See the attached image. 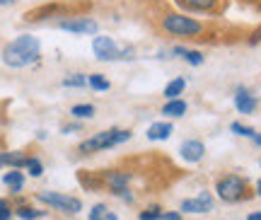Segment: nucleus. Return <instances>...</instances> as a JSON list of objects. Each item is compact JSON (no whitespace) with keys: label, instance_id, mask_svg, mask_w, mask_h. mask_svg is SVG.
I'll use <instances>...</instances> for the list:
<instances>
[{"label":"nucleus","instance_id":"5","mask_svg":"<svg viewBox=\"0 0 261 220\" xmlns=\"http://www.w3.org/2000/svg\"><path fill=\"white\" fill-rule=\"evenodd\" d=\"M215 193H218V199L225 203H240V201H244V199H252L249 182L240 175L220 177L218 184H215Z\"/></svg>","mask_w":261,"mask_h":220},{"label":"nucleus","instance_id":"25","mask_svg":"<svg viewBox=\"0 0 261 220\" xmlns=\"http://www.w3.org/2000/svg\"><path fill=\"white\" fill-rule=\"evenodd\" d=\"M15 215V206L8 199H0V220H12Z\"/></svg>","mask_w":261,"mask_h":220},{"label":"nucleus","instance_id":"9","mask_svg":"<svg viewBox=\"0 0 261 220\" xmlns=\"http://www.w3.org/2000/svg\"><path fill=\"white\" fill-rule=\"evenodd\" d=\"M213 193L211 191H201L196 199H184L181 206H179V211L181 213H208L213 211Z\"/></svg>","mask_w":261,"mask_h":220},{"label":"nucleus","instance_id":"15","mask_svg":"<svg viewBox=\"0 0 261 220\" xmlns=\"http://www.w3.org/2000/svg\"><path fill=\"white\" fill-rule=\"evenodd\" d=\"M3 184H5L12 193H19L24 189V175H22L19 169H10V172H5V177H3Z\"/></svg>","mask_w":261,"mask_h":220},{"label":"nucleus","instance_id":"1","mask_svg":"<svg viewBox=\"0 0 261 220\" xmlns=\"http://www.w3.org/2000/svg\"><path fill=\"white\" fill-rule=\"evenodd\" d=\"M92 10V3L87 0H51L44 3L39 8H32L22 15L24 25H58L63 19H73V17H87V12Z\"/></svg>","mask_w":261,"mask_h":220},{"label":"nucleus","instance_id":"11","mask_svg":"<svg viewBox=\"0 0 261 220\" xmlns=\"http://www.w3.org/2000/svg\"><path fill=\"white\" fill-rule=\"evenodd\" d=\"M179 155L184 157L187 162H201L205 155V145L201 143V140H196V138H191V140H184L181 143V148H179Z\"/></svg>","mask_w":261,"mask_h":220},{"label":"nucleus","instance_id":"22","mask_svg":"<svg viewBox=\"0 0 261 220\" xmlns=\"http://www.w3.org/2000/svg\"><path fill=\"white\" fill-rule=\"evenodd\" d=\"M24 169H27L32 177H41V175H44V162H41L39 157L29 155V157H27V165H24Z\"/></svg>","mask_w":261,"mask_h":220},{"label":"nucleus","instance_id":"32","mask_svg":"<svg viewBox=\"0 0 261 220\" xmlns=\"http://www.w3.org/2000/svg\"><path fill=\"white\" fill-rule=\"evenodd\" d=\"M15 0H0V8H5V5H12Z\"/></svg>","mask_w":261,"mask_h":220},{"label":"nucleus","instance_id":"26","mask_svg":"<svg viewBox=\"0 0 261 220\" xmlns=\"http://www.w3.org/2000/svg\"><path fill=\"white\" fill-rule=\"evenodd\" d=\"M230 129H232V133H237V136H244V138H254V136H256V131L249 129V126H244V124H240V121H234Z\"/></svg>","mask_w":261,"mask_h":220},{"label":"nucleus","instance_id":"23","mask_svg":"<svg viewBox=\"0 0 261 220\" xmlns=\"http://www.w3.org/2000/svg\"><path fill=\"white\" fill-rule=\"evenodd\" d=\"M162 208L160 206H148V208H143V211L138 213V220H160L162 218Z\"/></svg>","mask_w":261,"mask_h":220},{"label":"nucleus","instance_id":"2","mask_svg":"<svg viewBox=\"0 0 261 220\" xmlns=\"http://www.w3.org/2000/svg\"><path fill=\"white\" fill-rule=\"evenodd\" d=\"M39 54H41L39 39L32 37V34H22V37L12 39L10 44L3 46L0 58H3V63L10 65V68H24V65L37 63Z\"/></svg>","mask_w":261,"mask_h":220},{"label":"nucleus","instance_id":"7","mask_svg":"<svg viewBox=\"0 0 261 220\" xmlns=\"http://www.w3.org/2000/svg\"><path fill=\"white\" fill-rule=\"evenodd\" d=\"M37 201L46 203L48 208L61 213H68V215H77L83 211V201L77 196H70V193H61V191H39Z\"/></svg>","mask_w":261,"mask_h":220},{"label":"nucleus","instance_id":"3","mask_svg":"<svg viewBox=\"0 0 261 220\" xmlns=\"http://www.w3.org/2000/svg\"><path fill=\"white\" fill-rule=\"evenodd\" d=\"M133 136L128 129H107V131H99V133H94V136L85 138L83 143L77 145V155L80 157H87V155H94V153H99V150H109V148H116L126 143L128 138Z\"/></svg>","mask_w":261,"mask_h":220},{"label":"nucleus","instance_id":"8","mask_svg":"<svg viewBox=\"0 0 261 220\" xmlns=\"http://www.w3.org/2000/svg\"><path fill=\"white\" fill-rule=\"evenodd\" d=\"M54 27L70 32V34H97L99 32V22L92 17H73V19H63V22H58Z\"/></svg>","mask_w":261,"mask_h":220},{"label":"nucleus","instance_id":"10","mask_svg":"<svg viewBox=\"0 0 261 220\" xmlns=\"http://www.w3.org/2000/svg\"><path fill=\"white\" fill-rule=\"evenodd\" d=\"M174 3L189 12H220L225 0H174Z\"/></svg>","mask_w":261,"mask_h":220},{"label":"nucleus","instance_id":"17","mask_svg":"<svg viewBox=\"0 0 261 220\" xmlns=\"http://www.w3.org/2000/svg\"><path fill=\"white\" fill-rule=\"evenodd\" d=\"M162 114L169 116V119H179L187 114V102L184 100H169L165 107H162Z\"/></svg>","mask_w":261,"mask_h":220},{"label":"nucleus","instance_id":"35","mask_svg":"<svg viewBox=\"0 0 261 220\" xmlns=\"http://www.w3.org/2000/svg\"><path fill=\"white\" fill-rule=\"evenodd\" d=\"M0 145H3V133H0Z\"/></svg>","mask_w":261,"mask_h":220},{"label":"nucleus","instance_id":"14","mask_svg":"<svg viewBox=\"0 0 261 220\" xmlns=\"http://www.w3.org/2000/svg\"><path fill=\"white\" fill-rule=\"evenodd\" d=\"M172 131H174V126H172L169 121H158V124L150 126L145 136H148L150 140H167V138L172 136Z\"/></svg>","mask_w":261,"mask_h":220},{"label":"nucleus","instance_id":"6","mask_svg":"<svg viewBox=\"0 0 261 220\" xmlns=\"http://www.w3.org/2000/svg\"><path fill=\"white\" fill-rule=\"evenodd\" d=\"M92 51L97 56V61H126V58H133V46L116 44L112 37H94Z\"/></svg>","mask_w":261,"mask_h":220},{"label":"nucleus","instance_id":"27","mask_svg":"<svg viewBox=\"0 0 261 220\" xmlns=\"http://www.w3.org/2000/svg\"><path fill=\"white\" fill-rule=\"evenodd\" d=\"M107 211H109V208H107L104 203H94L92 211H90V215H87V220H104Z\"/></svg>","mask_w":261,"mask_h":220},{"label":"nucleus","instance_id":"18","mask_svg":"<svg viewBox=\"0 0 261 220\" xmlns=\"http://www.w3.org/2000/svg\"><path fill=\"white\" fill-rule=\"evenodd\" d=\"M172 54L181 56V58H184L187 63H191V65L203 63V54H201V51H191V48H184V46H174V48H172Z\"/></svg>","mask_w":261,"mask_h":220},{"label":"nucleus","instance_id":"24","mask_svg":"<svg viewBox=\"0 0 261 220\" xmlns=\"http://www.w3.org/2000/svg\"><path fill=\"white\" fill-rule=\"evenodd\" d=\"M63 85H65V87H83V85H87V75H85V73L68 75V78H63Z\"/></svg>","mask_w":261,"mask_h":220},{"label":"nucleus","instance_id":"19","mask_svg":"<svg viewBox=\"0 0 261 220\" xmlns=\"http://www.w3.org/2000/svg\"><path fill=\"white\" fill-rule=\"evenodd\" d=\"M184 87H187V80L184 78H174V80H169L167 85H165V97L169 100H179V94L184 92Z\"/></svg>","mask_w":261,"mask_h":220},{"label":"nucleus","instance_id":"12","mask_svg":"<svg viewBox=\"0 0 261 220\" xmlns=\"http://www.w3.org/2000/svg\"><path fill=\"white\" fill-rule=\"evenodd\" d=\"M27 157L22 150H3L0 153V169L3 167H10V169H24L27 165Z\"/></svg>","mask_w":261,"mask_h":220},{"label":"nucleus","instance_id":"4","mask_svg":"<svg viewBox=\"0 0 261 220\" xmlns=\"http://www.w3.org/2000/svg\"><path fill=\"white\" fill-rule=\"evenodd\" d=\"M160 27L162 32H167L172 37H201L205 32V25L198 22L194 17H187V15H179V12H167L160 19Z\"/></svg>","mask_w":261,"mask_h":220},{"label":"nucleus","instance_id":"31","mask_svg":"<svg viewBox=\"0 0 261 220\" xmlns=\"http://www.w3.org/2000/svg\"><path fill=\"white\" fill-rule=\"evenodd\" d=\"M104 220H119V215H116V213H112V211H107V215H104Z\"/></svg>","mask_w":261,"mask_h":220},{"label":"nucleus","instance_id":"28","mask_svg":"<svg viewBox=\"0 0 261 220\" xmlns=\"http://www.w3.org/2000/svg\"><path fill=\"white\" fill-rule=\"evenodd\" d=\"M80 129H83L80 124H63V126H61V133H75V131H80Z\"/></svg>","mask_w":261,"mask_h":220},{"label":"nucleus","instance_id":"13","mask_svg":"<svg viewBox=\"0 0 261 220\" xmlns=\"http://www.w3.org/2000/svg\"><path fill=\"white\" fill-rule=\"evenodd\" d=\"M234 107H237L240 114H254V109H256V100H254V94H249L244 87H240L237 94H234Z\"/></svg>","mask_w":261,"mask_h":220},{"label":"nucleus","instance_id":"21","mask_svg":"<svg viewBox=\"0 0 261 220\" xmlns=\"http://www.w3.org/2000/svg\"><path fill=\"white\" fill-rule=\"evenodd\" d=\"M94 104H75L73 109H70V116L73 119H92L94 116Z\"/></svg>","mask_w":261,"mask_h":220},{"label":"nucleus","instance_id":"30","mask_svg":"<svg viewBox=\"0 0 261 220\" xmlns=\"http://www.w3.org/2000/svg\"><path fill=\"white\" fill-rule=\"evenodd\" d=\"M247 220H261V211H254L247 215Z\"/></svg>","mask_w":261,"mask_h":220},{"label":"nucleus","instance_id":"33","mask_svg":"<svg viewBox=\"0 0 261 220\" xmlns=\"http://www.w3.org/2000/svg\"><path fill=\"white\" fill-rule=\"evenodd\" d=\"M252 140H254V143H256V145H261V133H256V136H254Z\"/></svg>","mask_w":261,"mask_h":220},{"label":"nucleus","instance_id":"34","mask_svg":"<svg viewBox=\"0 0 261 220\" xmlns=\"http://www.w3.org/2000/svg\"><path fill=\"white\" fill-rule=\"evenodd\" d=\"M256 196H261V179L256 182Z\"/></svg>","mask_w":261,"mask_h":220},{"label":"nucleus","instance_id":"20","mask_svg":"<svg viewBox=\"0 0 261 220\" xmlns=\"http://www.w3.org/2000/svg\"><path fill=\"white\" fill-rule=\"evenodd\" d=\"M87 85L92 87V90L97 92H107V90H112V83L104 78L102 73H92V75H87Z\"/></svg>","mask_w":261,"mask_h":220},{"label":"nucleus","instance_id":"16","mask_svg":"<svg viewBox=\"0 0 261 220\" xmlns=\"http://www.w3.org/2000/svg\"><path fill=\"white\" fill-rule=\"evenodd\" d=\"M15 215H17L19 220H39V218H46L48 211L34 208V206H15Z\"/></svg>","mask_w":261,"mask_h":220},{"label":"nucleus","instance_id":"29","mask_svg":"<svg viewBox=\"0 0 261 220\" xmlns=\"http://www.w3.org/2000/svg\"><path fill=\"white\" fill-rule=\"evenodd\" d=\"M160 220H181V213H177V211H165Z\"/></svg>","mask_w":261,"mask_h":220},{"label":"nucleus","instance_id":"36","mask_svg":"<svg viewBox=\"0 0 261 220\" xmlns=\"http://www.w3.org/2000/svg\"><path fill=\"white\" fill-rule=\"evenodd\" d=\"M256 3H261V0H256Z\"/></svg>","mask_w":261,"mask_h":220}]
</instances>
